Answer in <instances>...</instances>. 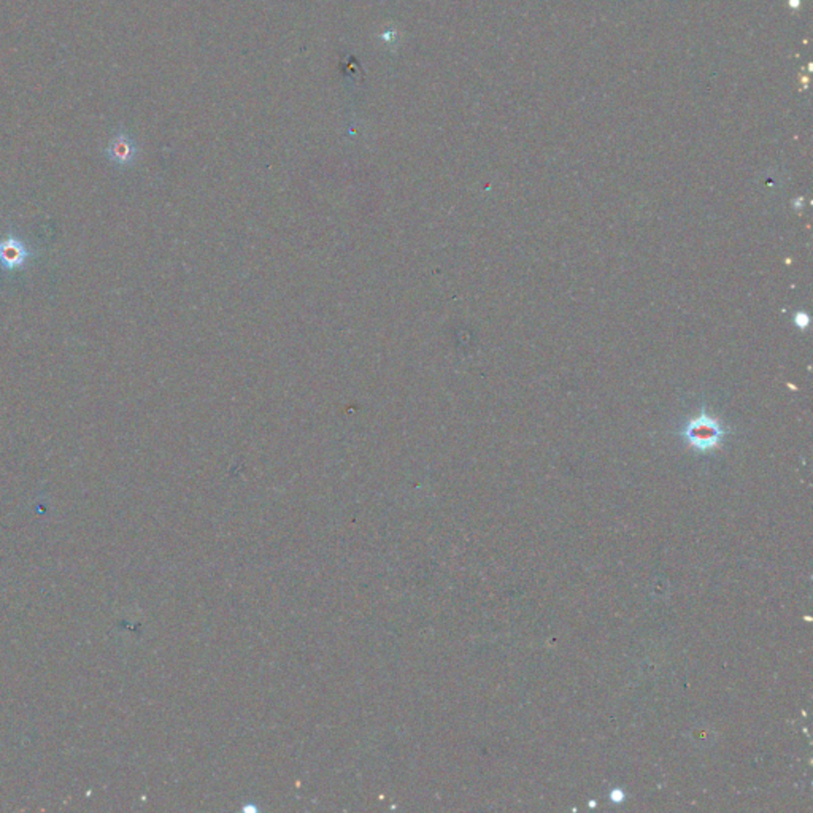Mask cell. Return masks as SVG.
<instances>
[{"mask_svg": "<svg viewBox=\"0 0 813 813\" xmlns=\"http://www.w3.org/2000/svg\"><path fill=\"white\" fill-rule=\"evenodd\" d=\"M794 324H796L798 328H807V326H808V316H807L804 312H799V313L796 315Z\"/></svg>", "mask_w": 813, "mask_h": 813, "instance_id": "obj_4", "label": "cell"}, {"mask_svg": "<svg viewBox=\"0 0 813 813\" xmlns=\"http://www.w3.org/2000/svg\"><path fill=\"white\" fill-rule=\"evenodd\" d=\"M108 156L116 164H129L135 156L134 145L128 137H116L108 149Z\"/></svg>", "mask_w": 813, "mask_h": 813, "instance_id": "obj_3", "label": "cell"}, {"mask_svg": "<svg viewBox=\"0 0 813 813\" xmlns=\"http://www.w3.org/2000/svg\"><path fill=\"white\" fill-rule=\"evenodd\" d=\"M727 430L721 426L717 418L702 409L698 417L692 418L690 423L682 429V438H685L692 450L709 453L718 448Z\"/></svg>", "mask_w": 813, "mask_h": 813, "instance_id": "obj_1", "label": "cell"}, {"mask_svg": "<svg viewBox=\"0 0 813 813\" xmlns=\"http://www.w3.org/2000/svg\"><path fill=\"white\" fill-rule=\"evenodd\" d=\"M34 256L26 242L18 236L0 239V267L4 270H21Z\"/></svg>", "mask_w": 813, "mask_h": 813, "instance_id": "obj_2", "label": "cell"}]
</instances>
